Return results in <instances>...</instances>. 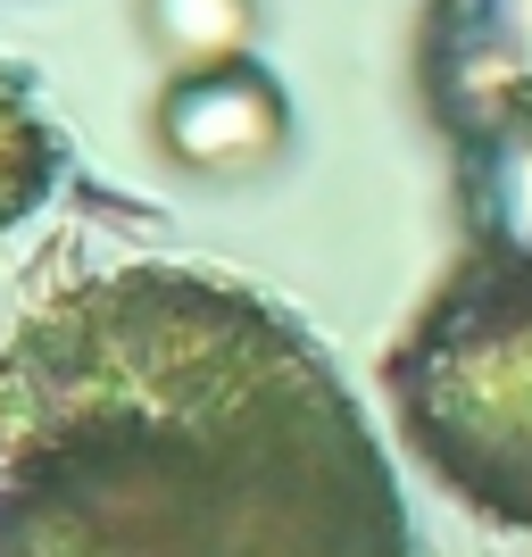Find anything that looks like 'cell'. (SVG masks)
<instances>
[{"label": "cell", "mask_w": 532, "mask_h": 557, "mask_svg": "<svg viewBox=\"0 0 532 557\" xmlns=\"http://www.w3.org/2000/svg\"><path fill=\"white\" fill-rule=\"evenodd\" d=\"M0 557H417L308 325L209 267H92L0 342Z\"/></svg>", "instance_id": "obj_1"}, {"label": "cell", "mask_w": 532, "mask_h": 557, "mask_svg": "<svg viewBox=\"0 0 532 557\" xmlns=\"http://www.w3.org/2000/svg\"><path fill=\"white\" fill-rule=\"evenodd\" d=\"M150 134L184 175H250L283 150L292 109H283L275 75L250 59H209V67H175L159 84Z\"/></svg>", "instance_id": "obj_3"}, {"label": "cell", "mask_w": 532, "mask_h": 557, "mask_svg": "<svg viewBox=\"0 0 532 557\" xmlns=\"http://www.w3.org/2000/svg\"><path fill=\"white\" fill-rule=\"evenodd\" d=\"M42 184H50V134L34 125V109H25V92H17V75L0 67V225L34 209V200H42Z\"/></svg>", "instance_id": "obj_5"}, {"label": "cell", "mask_w": 532, "mask_h": 557, "mask_svg": "<svg viewBox=\"0 0 532 557\" xmlns=\"http://www.w3.org/2000/svg\"><path fill=\"white\" fill-rule=\"evenodd\" d=\"M383 383L408 449L441 483L532 533V275L466 258Z\"/></svg>", "instance_id": "obj_2"}, {"label": "cell", "mask_w": 532, "mask_h": 557, "mask_svg": "<svg viewBox=\"0 0 532 557\" xmlns=\"http://www.w3.org/2000/svg\"><path fill=\"white\" fill-rule=\"evenodd\" d=\"M250 17H258V0H141V25H150V42H159L175 67L242 59Z\"/></svg>", "instance_id": "obj_4"}]
</instances>
